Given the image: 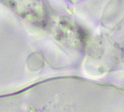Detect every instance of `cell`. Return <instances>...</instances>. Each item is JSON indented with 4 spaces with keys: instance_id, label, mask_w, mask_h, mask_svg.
I'll return each instance as SVG.
<instances>
[{
    "instance_id": "6da1fadb",
    "label": "cell",
    "mask_w": 124,
    "mask_h": 112,
    "mask_svg": "<svg viewBox=\"0 0 124 112\" xmlns=\"http://www.w3.org/2000/svg\"><path fill=\"white\" fill-rule=\"evenodd\" d=\"M0 2L26 18L35 17L39 12V0H0Z\"/></svg>"
},
{
    "instance_id": "7a4b0ae2",
    "label": "cell",
    "mask_w": 124,
    "mask_h": 112,
    "mask_svg": "<svg viewBox=\"0 0 124 112\" xmlns=\"http://www.w3.org/2000/svg\"><path fill=\"white\" fill-rule=\"evenodd\" d=\"M71 1H74V2H77V1H79V0H71Z\"/></svg>"
}]
</instances>
